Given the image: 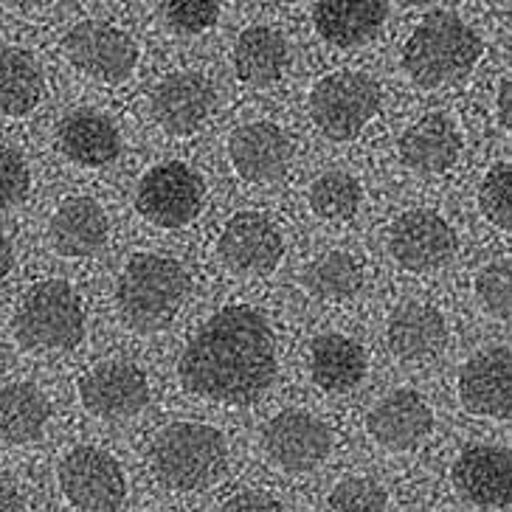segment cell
Returning a JSON list of instances; mask_svg holds the SVG:
<instances>
[{"label":"cell","instance_id":"cell-20","mask_svg":"<svg viewBox=\"0 0 512 512\" xmlns=\"http://www.w3.org/2000/svg\"><path fill=\"white\" fill-rule=\"evenodd\" d=\"M389 349L400 361L417 363L428 361L445 349L448 341V324L437 307L422 302L400 304L389 318Z\"/></svg>","mask_w":512,"mask_h":512},{"label":"cell","instance_id":"cell-37","mask_svg":"<svg viewBox=\"0 0 512 512\" xmlns=\"http://www.w3.org/2000/svg\"><path fill=\"white\" fill-rule=\"evenodd\" d=\"M0 512H26V501L15 484L0 479Z\"/></svg>","mask_w":512,"mask_h":512},{"label":"cell","instance_id":"cell-31","mask_svg":"<svg viewBox=\"0 0 512 512\" xmlns=\"http://www.w3.org/2000/svg\"><path fill=\"white\" fill-rule=\"evenodd\" d=\"M386 507V490L366 476H349L338 482L327 498V512H386Z\"/></svg>","mask_w":512,"mask_h":512},{"label":"cell","instance_id":"cell-4","mask_svg":"<svg viewBox=\"0 0 512 512\" xmlns=\"http://www.w3.org/2000/svg\"><path fill=\"white\" fill-rule=\"evenodd\" d=\"M152 470L172 490H206L228 467L226 437L203 422H172L150 448Z\"/></svg>","mask_w":512,"mask_h":512},{"label":"cell","instance_id":"cell-36","mask_svg":"<svg viewBox=\"0 0 512 512\" xmlns=\"http://www.w3.org/2000/svg\"><path fill=\"white\" fill-rule=\"evenodd\" d=\"M496 116H498V124H501L504 130H512V79L510 76H504V79L498 82Z\"/></svg>","mask_w":512,"mask_h":512},{"label":"cell","instance_id":"cell-3","mask_svg":"<svg viewBox=\"0 0 512 512\" xmlns=\"http://www.w3.org/2000/svg\"><path fill=\"white\" fill-rule=\"evenodd\" d=\"M484 43L453 12H428L403 48V68L420 88H442L465 79L482 60Z\"/></svg>","mask_w":512,"mask_h":512},{"label":"cell","instance_id":"cell-17","mask_svg":"<svg viewBox=\"0 0 512 512\" xmlns=\"http://www.w3.org/2000/svg\"><path fill=\"white\" fill-rule=\"evenodd\" d=\"M214 107V85L197 71L161 79L152 93V116L169 136H192Z\"/></svg>","mask_w":512,"mask_h":512},{"label":"cell","instance_id":"cell-27","mask_svg":"<svg viewBox=\"0 0 512 512\" xmlns=\"http://www.w3.org/2000/svg\"><path fill=\"white\" fill-rule=\"evenodd\" d=\"M40 96V60L26 48H0V116H29Z\"/></svg>","mask_w":512,"mask_h":512},{"label":"cell","instance_id":"cell-10","mask_svg":"<svg viewBox=\"0 0 512 512\" xmlns=\"http://www.w3.org/2000/svg\"><path fill=\"white\" fill-rule=\"evenodd\" d=\"M79 400L99 420H130L150 403V380L130 361H102L76 383Z\"/></svg>","mask_w":512,"mask_h":512},{"label":"cell","instance_id":"cell-25","mask_svg":"<svg viewBox=\"0 0 512 512\" xmlns=\"http://www.w3.org/2000/svg\"><path fill=\"white\" fill-rule=\"evenodd\" d=\"M287 43L282 31L271 26H248L234 46V68L248 85L265 88L285 74Z\"/></svg>","mask_w":512,"mask_h":512},{"label":"cell","instance_id":"cell-11","mask_svg":"<svg viewBox=\"0 0 512 512\" xmlns=\"http://www.w3.org/2000/svg\"><path fill=\"white\" fill-rule=\"evenodd\" d=\"M262 445L276 467L287 473H307L330 456L332 431L310 411L285 408L268 420Z\"/></svg>","mask_w":512,"mask_h":512},{"label":"cell","instance_id":"cell-28","mask_svg":"<svg viewBox=\"0 0 512 512\" xmlns=\"http://www.w3.org/2000/svg\"><path fill=\"white\" fill-rule=\"evenodd\" d=\"M304 282L310 293L324 302H344L352 299L363 285L361 262L347 251H324L313 259V265L304 273Z\"/></svg>","mask_w":512,"mask_h":512},{"label":"cell","instance_id":"cell-38","mask_svg":"<svg viewBox=\"0 0 512 512\" xmlns=\"http://www.w3.org/2000/svg\"><path fill=\"white\" fill-rule=\"evenodd\" d=\"M12 268H15V248L6 237H0V282L12 273Z\"/></svg>","mask_w":512,"mask_h":512},{"label":"cell","instance_id":"cell-7","mask_svg":"<svg viewBox=\"0 0 512 512\" xmlns=\"http://www.w3.org/2000/svg\"><path fill=\"white\" fill-rule=\"evenodd\" d=\"M60 487L76 510L116 512L127 496V476L107 451L79 445L60 462Z\"/></svg>","mask_w":512,"mask_h":512},{"label":"cell","instance_id":"cell-30","mask_svg":"<svg viewBox=\"0 0 512 512\" xmlns=\"http://www.w3.org/2000/svg\"><path fill=\"white\" fill-rule=\"evenodd\" d=\"M479 209L501 231L512 228V166L507 161L496 164L484 175L479 186Z\"/></svg>","mask_w":512,"mask_h":512},{"label":"cell","instance_id":"cell-26","mask_svg":"<svg viewBox=\"0 0 512 512\" xmlns=\"http://www.w3.org/2000/svg\"><path fill=\"white\" fill-rule=\"evenodd\" d=\"M51 420V403L31 383L0 386V439L12 445L37 442Z\"/></svg>","mask_w":512,"mask_h":512},{"label":"cell","instance_id":"cell-35","mask_svg":"<svg viewBox=\"0 0 512 512\" xmlns=\"http://www.w3.org/2000/svg\"><path fill=\"white\" fill-rule=\"evenodd\" d=\"M220 512H287L282 507V501H276L268 493H262V490H245V493H237V496H231L223 504V510Z\"/></svg>","mask_w":512,"mask_h":512},{"label":"cell","instance_id":"cell-14","mask_svg":"<svg viewBox=\"0 0 512 512\" xmlns=\"http://www.w3.org/2000/svg\"><path fill=\"white\" fill-rule=\"evenodd\" d=\"M459 400L470 414L507 420L512 411L510 347L498 344L476 352L459 372Z\"/></svg>","mask_w":512,"mask_h":512},{"label":"cell","instance_id":"cell-18","mask_svg":"<svg viewBox=\"0 0 512 512\" xmlns=\"http://www.w3.org/2000/svg\"><path fill=\"white\" fill-rule=\"evenodd\" d=\"M434 428V411L411 389L386 394L366 417V431L386 451H411Z\"/></svg>","mask_w":512,"mask_h":512},{"label":"cell","instance_id":"cell-29","mask_svg":"<svg viewBox=\"0 0 512 512\" xmlns=\"http://www.w3.org/2000/svg\"><path fill=\"white\" fill-rule=\"evenodd\" d=\"M307 200L316 217L338 223V220L355 217V211L361 209L363 189L358 178H352L347 172H327L313 181Z\"/></svg>","mask_w":512,"mask_h":512},{"label":"cell","instance_id":"cell-19","mask_svg":"<svg viewBox=\"0 0 512 512\" xmlns=\"http://www.w3.org/2000/svg\"><path fill=\"white\" fill-rule=\"evenodd\" d=\"M105 209L93 197H68L62 200L51 223H48V240L51 248L68 259L93 256L107 242Z\"/></svg>","mask_w":512,"mask_h":512},{"label":"cell","instance_id":"cell-8","mask_svg":"<svg viewBox=\"0 0 512 512\" xmlns=\"http://www.w3.org/2000/svg\"><path fill=\"white\" fill-rule=\"evenodd\" d=\"M206 183L192 166L181 161L152 166L141 178L136 192V209L141 217L161 228L189 226L203 209Z\"/></svg>","mask_w":512,"mask_h":512},{"label":"cell","instance_id":"cell-12","mask_svg":"<svg viewBox=\"0 0 512 512\" xmlns=\"http://www.w3.org/2000/svg\"><path fill=\"white\" fill-rule=\"evenodd\" d=\"M456 245V231L439 211H403L389 228V251L406 271H437L451 262Z\"/></svg>","mask_w":512,"mask_h":512},{"label":"cell","instance_id":"cell-32","mask_svg":"<svg viewBox=\"0 0 512 512\" xmlns=\"http://www.w3.org/2000/svg\"><path fill=\"white\" fill-rule=\"evenodd\" d=\"M510 259H496L487 268L476 273V299L484 307L487 316L498 318V321H510L512 302H510Z\"/></svg>","mask_w":512,"mask_h":512},{"label":"cell","instance_id":"cell-16","mask_svg":"<svg viewBox=\"0 0 512 512\" xmlns=\"http://www.w3.org/2000/svg\"><path fill=\"white\" fill-rule=\"evenodd\" d=\"M228 155L240 178L251 183H273L287 172L293 147L282 127L271 121H251L231 133Z\"/></svg>","mask_w":512,"mask_h":512},{"label":"cell","instance_id":"cell-1","mask_svg":"<svg viewBox=\"0 0 512 512\" xmlns=\"http://www.w3.org/2000/svg\"><path fill=\"white\" fill-rule=\"evenodd\" d=\"M178 377L183 389L211 403H254L276 377L271 324L248 304H228L186 344Z\"/></svg>","mask_w":512,"mask_h":512},{"label":"cell","instance_id":"cell-5","mask_svg":"<svg viewBox=\"0 0 512 512\" xmlns=\"http://www.w3.org/2000/svg\"><path fill=\"white\" fill-rule=\"evenodd\" d=\"M12 330L26 349H76L85 335L82 296L60 279L40 282L17 304Z\"/></svg>","mask_w":512,"mask_h":512},{"label":"cell","instance_id":"cell-33","mask_svg":"<svg viewBox=\"0 0 512 512\" xmlns=\"http://www.w3.org/2000/svg\"><path fill=\"white\" fill-rule=\"evenodd\" d=\"M31 175L26 158L12 147H0V209H12L29 195Z\"/></svg>","mask_w":512,"mask_h":512},{"label":"cell","instance_id":"cell-34","mask_svg":"<svg viewBox=\"0 0 512 512\" xmlns=\"http://www.w3.org/2000/svg\"><path fill=\"white\" fill-rule=\"evenodd\" d=\"M166 23L183 34H200L211 29L220 17V6L211 0H183V3H161Z\"/></svg>","mask_w":512,"mask_h":512},{"label":"cell","instance_id":"cell-24","mask_svg":"<svg viewBox=\"0 0 512 512\" xmlns=\"http://www.w3.org/2000/svg\"><path fill=\"white\" fill-rule=\"evenodd\" d=\"M310 375L324 392H352L366 377V352L341 332L318 335L310 347Z\"/></svg>","mask_w":512,"mask_h":512},{"label":"cell","instance_id":"cell-9","mask_svg":"<svg viewBox=\"0 0 512 512\" xmlns=\"http://www.w3.org/2000/svg\"><path fill=\"white\" fill-rule=\"evenodd\" d=\"M62 51L82 74L102 82H124L136 71L138 43L105 20H82L65 34Z\"/></svg>","mask_w":512,"mask_h":512},{"label":"cell","instance_id":"cell-6","mask_svg":"<svg viewBox=\"0 0 512 512\" xmlns=\"http://www.w3.org/2000/svg\"><path fill=\"white\" fill-rule=\"evenodd\" d=\"M383 91L375 76L363 71H335L318 79L310 91V116L332 141H352L375 119Z\"/></svg>","mask_w":512,"mask_h":512},{"label":"cell","instance_id":"cell-22","mask_svg":"<svg viewBox=\"0 0 512 512\" xmlns=\"http://www.w3.org/2000/svg\"><path fill=\"white\" fill-rule=\"evenodd\" d=\"M459 152H462V136L453 127V121L442 113L422 116L400 136V158L406 161V166L425 175L451 169Z\"/></svg>","mask_w":512,"mask_h":512},{"label":"cell","instance_id":"cell-23","mask_svg":"<svg viewBox=\"0 0 512 512\" xmlns=\"http://www.w3.org/2000/svg\"><path fill=\"white\" fill-rule=\"evenodd\" d=\"M57 147L74 164L105 166L110 161H116V155L121 150L119 130L102 113L76 110V113L60 121Z\"/></svg>","mask_w":512,"mask_h":512},{"label":"cell","instance_id":"cell-15","mask_svg":"<svg viewBox=\"0 0 512 512\" xmlns=\"http://www.w3.org/2000/svg\"><path fill=\"white\" fill-rule=\"evenodd\" d=\"M456 493L476 507H507L512 498V456L501 445H467L451 467Z\"/></svg>","mask_w":512,"mask_h":512},{"label":"cell","instance_id":"cell-2","mask_svg":"<svg viewBox=\"0 0 512 512\" xmlns=\"http://www.w3.org/2000/svg\"><path fill=\"white\" fill-rule=\"evenodd\" d=\"M192 279L181 262L161 254H133L116 285L121 321L136 332H158L189 299Z\"/></svg>","mask_w":512,"mask_h":512},{"label":"cell","instance_id":"cell-21","mask_svg":"<svg viewBox=\"0 0 512 512\" xmlns=\"http://www.w3.org/2000/svg\"><path fill=\"white\" fill-rule=\"evenodd\" d=\"M386 17H389V3L383 0H363V3L321 0L313 6L318 34L338 48L363 46L375 40Z\"/></svg>","mask_w":512,"mask_h":512},{"label":"cell","instance_id":"cell-13","mask_svg":"<svg viewBox=\"0 0 512 512\" xmlns=\"http://www.w3.org/2000/svg\"><path fill=\"white\" fill-rule=\"evenodd\" d=\"M217 254L231 273L268 276L285 256V240L279 228L259 211H240L223 228Z\"/></svg>","mask_w":512,"mask_h":512}]
</instances>
